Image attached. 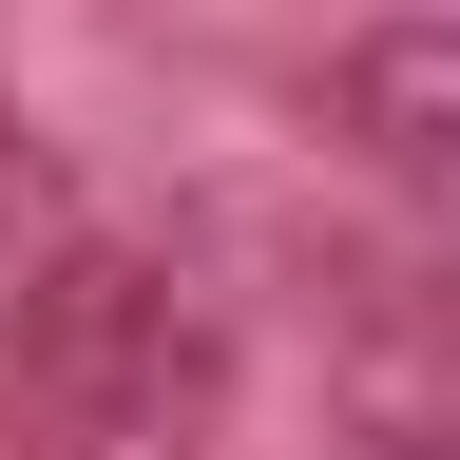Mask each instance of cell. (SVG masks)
Here are the masks:
<instances>
[{
	"label": "cell",
	"instance_id": "cell-1",
	"mask_svg": "<svg viewBox=\"0 0 460 460\" xmlns=\"http://www.w3.org/2000/svg\"><path fill=\"white\" fill-rule=\"evenodd\" d=\"M0 402H20L39 460H154V441H192V402H211L192 269L135 250V230H58V250L0 288Z\"/></svg>",
	"mask_w": 460,
	"mask_h": 460
},
{
	"label": "cell",
	"instance_id": "cell-2",
	"mask_svg": "<svg viewBox=\"0 0 460 460\" xmlns=\"http://www.w3.org/2000/svg\"><path fill=\"white\" fill-rule=\"evenodd\" d=\"M326 115H345L384 172L460 192V20H365V39H345V77H326Z\"/></svg>",
	"mask_w": 460,
	"mask_h": 460
},
{
	"label": "cell",
	"instance_id": "cell-3",
	"mask_svg": "<svg viewBox=\"0 0 460 460\" xmlns=\"http://www.w3.org/2000/svg\"><path fill=\"white\" fill-rule=\"evenodd\" d=\"M58 230H77V192H58V154H39V115L0 96V288H20V269L58 250Z\"/></svg>",
	"mask_w": 460,
	"mask_h": 460
},
{
	"label": "cell",
	"instance_id": "cell-4",
	"mask_svg": "<svg viewBox=\"0 0 460 460\" xmlns=\"http://www.w3.org/2000/svg\"><path fill=\"white\" fill-rule=\"evenodd\" d=\"M365 460H460V422H384V441H365Z\"/></svg>",
	"mask_w": 460,
	"mask_h": 460
}]
</instances>
